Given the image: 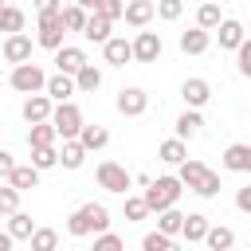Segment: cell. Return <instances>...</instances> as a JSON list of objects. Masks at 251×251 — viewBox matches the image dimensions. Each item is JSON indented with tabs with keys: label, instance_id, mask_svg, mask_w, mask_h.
Segmentation results:
<instances>
[{
	"label": "cell",
	"instance_id": "6da1fadb",
	"mask_svg": "<svg viewBox=\"0 0 251 251\" xmlns=\"http://www.w3.org/2000/svg\"><path fill=\"white\" fill-rule=\"evenodd\" d=\"M106 227H110V208L106 204H94V200L82 204V208H75L71 220H67V231L78 235V239L82 235H94V231H106Z\"/></svg>",
	"mask_w": 251,
	"mask_h": 251
},
{
	"label": "cell",
	"instance_id": "7a4b0ae2",
	"mask_svg": "<svg viewBox=\"0 0 251 251\" xmlns=\"http://www.w3.org/2000/svg\"><path fill=\"white\" fill-rule=\"evenodd\" d=\"M180 180H184V188L188 192H196V196H216L220 192V176L204 165V161H180V173H176Z\"/></svg>",
	"mask_w": 251,
	"mask_h": 251
},
{
	"label": "cell",
	"instance_id": "3957f363",
	"mask_svg": "<svg viewBox=\"0 0 251 251\" xmlns=\"http://www.w3.org/2000/svg\"><path fill=\"white\" fill-rule=\"evenodd\" d=\"M180 192H184V180L180 176H157V180H149L145 184V204H149V212H165V208H173L176 200H180Z\"/></svg>",
	"mask_w": 251,
	"mask_h": 251
},
{
	"label": "cell",
	"instance_id": "277c9868",
	"mask_svg": "<svg viewBox=\"0 0 251 251\" xmlns=\"http://www.w3.org/2000/svg\"><path fill=\"white\" fill-rule=\"evenodd\" d=\"M63 35H67L63 8H59V12H39V35H35V43L47 47V51H59V47H63Z\"/></svg>",
	"mask_w": 251,
	"mask_h": 251
},
{
	"label": "cell",
	"instance_id": "5b68a950",
	"mask_svg": "<svg viewBox=\"0 0 251 251\" xmlns=\"http://www.w3.org/2000/svg\"><path fill=\"white\" fill-rule=\"evenodd\" d=\"M12 90H20V94H39V90H47V75L27 59V63H16L12 67Z\"/></svg>",
	"mask_w": 251,
	"mask_h": 251
},
{
	"label": "cell",
	"instance_id": "8992f818",
	"mask_svg": "<svg viewBox=\"0 0 251 251\" xmlns=\"http://www.w3.org/2000/svg\"><path fill=\"white\" fill-rule=\"evenodd\" d=\"M129 184H133V173L126 169V165H118V161H102L98 165V188H106V192H129Z\"/></svg>",
	"mask_w": 251,
	"mask_h": 251
},
{
	"label": "cell",
	"instance_id": "52a82bcc",
	"mask_svg": "<svg viewBox=\"0 0 251 251\" xmlns=\"http://www.w3.org/2000/svg\"><path fill=\"white\" fill-rule=\"evenodd\" d=\"M51 122H55L59 137H78V129H82V110L67 98V102H59V106L51 110Z\"/></svg>",
	"mask_w": 251,
	"mask_h": 251
},
{
	"label": "cell",
	"instance_id": "ba28073f",
	"mask_svg": "<svg viewBox=\"0 0 251 251\" xmlns=\"http://www.w3.org/2000/svg\"><path fill=\"white\" fill-rule=\"evenodd\" d=\"M145 110H149V94H145L141 86H122V90H118V114L137 118V114H145Z\"/></svg>",
	"mask_w": 251,
	"mask_h": 251
},
{
	"label": "cell",
	"instance_id": "9c48e42d",
	"mask_svg": "<svg viewBox=\"0 0 251 251\" xmlns=\"http://www.w3.org/2000/svg\"><path fill=\"white\" fill-rule=\"evenodd\" d=\"M133 59H137V63H157V59H161V35H157V31H137V39H133Z\"/></svg>",
	"mask_w": 251,
	"mask_h": 251
},
{
	"label": "cell",
	"instance_id": "30bf717a",
	"mask_svg": "<svg viewBox=\"0 0 251 251\" xmlns=\"http://www.w3.org/2000/svg\"><path fill=\"white\" fill-rule=\"evenodd\" d=\"M4 59L16 67V63H27L31 59V39L24 35V31H12L8 39H4Z\"/></svg>",
	"mask_w": 251,
	"mask_h": 251
},
{
	"label": "cell",
	"instance_id": "8fae6325",
	"mask_svg": "<svg viewBox=\"0 0 251 251\" xmlns=\"http://www.w3.org/2000/svg\"><path fill=\"white\" fill-rule=\"evenodd\" d=\"M224 169L227 173H251V145H243V141L227 145L224 149Z\"/></svg>",
	"mask_w": 251,
	"mask_h": 251
},
{
	"label": "cell",
	"instance_id": "7c38bea8",
	"mask_svg": "<svg viewBox=\"0 0 251 251\" xmlns=\"http://www.w3.org/2000/svg\"><path fill=\"white\" fill-rule=\"evenodd\" d=\"M208 43H212V35H208V27H188V31H180V51L184 55H204L208 51Z\"/></svg>",
	"mask_w": 251,
	"mask_h": 251
},
{
	"label": "cell",
	"instance_id": "4fadbf2b",
	"mask_svg": "<svg viewBox=\"0 0 251 251\" xmlns=\"http://www.w3.org/2000/svg\"><path fill=\"white\" fill-rule=\"evenodd\" d=\"M55 67H59L63 75H78V71L86 67V51H82V47H59V51H55Z\"/></svg>",
	"mask_w": 251,
	"mask_h": 251
},
{
	"label": "cell",
	"instance_id": "5bb4252c",
	"mask_svg": "<svg viewBox=\"0 0 251 251\" xmlns=\"http://www.w3.org/2000/svg\"><path fill=\"white\" fill-rule=\"evenodd\" d=\"M180 98H184V106H204L208 98H212V86H208V78H184V86H180Z\"/></svg>",
	"mask_w": 251,
	"mask_h": 251
},
{
	"label": "cell",
	"instance_id": "9a60e30c",
	"mask_svg": "<svg viewBox=\"0 0 251 251\" xmlns=\"http://www.w3.org/2000/svg\"><path fill=\"white\" fill-rule=\"evenodd\" d=\"M51 94H27V102H24V122L31 126V122H47L51 118Z\"/></svg>",
	"mask_w": 251,
	"mask_h": 251
},
{
	"label": "cell",
	"instance_id": "2e32d148",
	"mask_svg": "<svg viewBox=\"0 0 251 251\" xmlns=\"http://www.w3.org/2000/svg\"><path fill=\"white\" fill-rule=\"evenodd\" d=\"M86 153H90V149H86L78 137H63V149H59V165H63V169H82Z\"/></svg>",
	"mask_w": 251,
	"mask_h": 251
},
{
	"label": "cell",
	"instance_id": "e0dca14e",
	"mask_svg": "<svg viewBox=\"0 0 251 251\" xmlns=\"http://www.w3.org/2000/svg\"><path fill=\"white\" fill-rule=\"evenodd\" d=\"M102 55H106V63L126 67V63L133 59V43H129V39H114V35H110V39L102 43Z\"/></svg>",
	"mask_w": 251,
	"mask_h": 251
},
{
	"label": "cell",
	"instance_id": "ac0fdd59",
	"mask_svg": "<svg viewBox=\"0 0 251 251\" xmlns=\"http://www.w3.org/2000/svg\"><path fill=\"white\" fill-rule=\"evenodd\" d=\"M110 24H114L110 16H102V12H90V16H86V27H82V35H86L90 43H106V39H110Z\"/></svg>",
	"mask_w": 251,
	"mask_h": 251
},
{
	"label": "cell",
	"instance_id": "d6986e66",
	"mask_svg": "<svg viewBox=\"0 0 251 251\" xmlns=\"http://www.w3.org/2000/svg\"><path fill=\"white\" fill-rule=\"evenodd\" d=\"M153 16H157V4L153 0H129L126 4V24H133V27H145Z\"/></svg>",
	"mask_w": 251,
	"mask_h": 251
},
{
	"label": "cell",
	"instance_id": "ffe728a7",
	"mask_svg": "<svg viewBox=\"0 0 251 251\" xmlns=\"http://www.w3.org/2000/svg\"><path fill=\"white\" fill-rule=\"evenodd\" d=\"M216 31H220V47H224V51H235V47L247 39L239 20H220V27H216Z\"/></svg>",
	"mask_w": 251,
	"mask_h": 251
},
{
	"label": "cell",
	"instance_id": "44dd1931",
	"mask_svg": "<svg viewBox=\"0 0 251 251\" xmlns=\"http://www.w3.org/2000/svg\"><path fill=\"white\" fill-rule=\"evenodd\" d=\"M75 90H78V86H75V75H63V71H59V75L47 78V94H51L55 102H67Z\"/></svg>",
	"mask_w": 251,
	"mask_h": 251
},
{
	"label": "cell",
	"instance_id": "7402d4cb",
	"mask_svg": "<svg viewBox=\"0 0 251 251\" xmlns=\"http://www.w3.org/2000/svg\"><path fill=\"white\" fill-rule=\"evenodd\" d=\"M200 129H204V118H200V110H196V106H188V110L176 118V137H184V141H188V137H196Z\"/></svg>",
	"mask_w": 251,
	"mask_h": 251
},
{
	"label": "cell",
	"instance_id": "603a6c76",
	"mask_svg": "<svg viewBox=\"0 0 251 251\" xmlns=\"http://www.w3.org/2000/svg\"><path fill=\"white\" fill-rule=\"evenodd\" d=\"M59 141V129H55V122L47 118V122H31V129H27V145H55Z\"/></svg>",
	"mask_w": 251,
	"mask_h": 251
},
{
	"label": "cell",
	"instance_id": "cb8c5ba5",
	"mask_svg": "<svg viewBox=\"0 0 251 251\" xmlns=\"http://www.w3.org/2000/svg\"><path fill=\"white\" fill-rule=\"evenodd\" d=\"M208 216H200V212H192V216H184V227H180V235L188 239V243H204V235H208Z\"/></svg>",
	"mask_w": 251,
	"mask_h": 251
},
{
	"label": "cell",
	"instance_id": "d4e9b609",
	"mask_svg": "<svg viewBox=\"0 0 251 251\" xmlns=\"http://www.w3.org/2000/svg\"><path fill=\"white\" fill-rule=\"evenodd\" d=\"M157 157H161L165 165H180V161L188 157V149H184V137H169V141H161V145H157Z\"/></svg>",
	"mask_w": 251,
	"mask_h": 251
},
{
	"label": "cell",
	"instance_id": "484cf974",
	"mask_svg": "<svg viewBox=\"0 0 251 251\" xmlns=\"http://www.w3.org/2000/svg\"><path fill=\"white\" fill-rule=\"evenodd\" d=\"M75 86H78L82 94H94V90L102 86V71H98L94 63H86V67H82V71L75 75Z\"/></svg>",
	"mask_w": 251,
	"mask_h": 251
},
{
	"label": "cell",
	"instance_id": "4316f807",
	"mask_svg": "<svg viewBox=\"0 0 251 251\" xmlns=\"http://www.w3.org/2000/svg\"><path fill=\"white\" fill-rule=\"evenodd\" d=\"M78 141H82V145L94 153V149H102V145L110 141V133H106V126H86V122H82V129H78Z\"/></svg>",
	"mask_w": 251,
	"mask_h": 251
},
{
	"label": "cell",
	"instance_id": "83f0119b",
	"mask_svg": "<svg viewBox=\"0 0 251 251\" xmlns=\"http://www.w3.org/2000/svg\"><path fill=\"white\" fill-rule=\"evenodd\" d=\"M8 180H12L20 192H27V188H35V184H39V169H35V165H16Z\"/></svg>",
	"mask_w": 251,
	"mask_h": 251
},
{
	"label": "cell",
	"instance_id": "f1b7e54d",
	"mask_svg": "<svg viewBox=\"0 0 251 251\" xmlns=\"http://www.w3.org/2000/svg\"><path fill=\"white\" fill-rule=\"evenodd\" d=\"M8 231H12L16 239H31V231H35V220H31L27 212H20V208H16V212L8 216Z\"/></svg>",
	"mask_w": 251,
	"mask_h": 251
},
{
	"label": "cell",
	"instance_id": "f546056e",
	"mask_svg": "<svg viewBox=\"0 0 251 251\" xmlns=\"http://www.w3.org/2000/svg\"><path fill=\"white\" fill-rule=\"evenodd\" d=\"M31 165L43 173V169H55L59 165V149L55 145H31Z\"/></svg>",
	"mask_w": 251,
	"mask_h": 251
},
{
	"label": "cell",
	"instance_id": "4dcf8cb0",
	"mask_svg": "<svg viewBox=\"0 0 251 251\" xmlns=\"http://www.w3.org/2000/svg\"><path fill=\"white\" fill-rule=\"evenodd\" d=\"M86 16H90V12H86L82 4H67V8H63V24H67V31H78V35H82Z\"/></svg>",
	"mask_w": 251,
	"mask_h": 251
},
{
	"label": "cell",
	"instance_id": "1f68e13d",
	"mask_svg": "<svg viewBox=\"0 0 251 251\" xmlns=\"http://www.w3.org/2000/svg\"><path fill=\"white\" fill-rule=\"evenodd\" d=\"M157 227H161V231H169V235H180L184 216L176 212V204H173V208H165V212H157Z\"/></svg>",
	"mask_w": 251,
	"mask_h": 251
},
{
	"label": "cell",
	"instance_id": "d6a6232c",
	"mask_svg": "<svg viewBox=\"0 0 251 251\" xmlns=\"http://www.w3.org/2000/svg\"><path fill=\"white\" fill-rule=\"evenodd\" d=\"M204 243H208L212 251H227V247L235 243V231H231V227H208Z\"/></svg>",
	"mask_w": 251,
	"mask_h": 251
},
{
	"label": "cell",
	"instance_id": "836d02e7",
	"mask_svg": "<svg viewBox=\"0 0 251 251\" xmlns=\"http://www.w3.org/2000/svg\"><path fill=\"white\" fill-rule=\"evenodd\" d=\"M27 243H31V251H55V247H59V235H55L51 227H35Z\"/></svg>",
	"mask_w": 251,
	"mask_h": 251
},
{
	"label": "cell",
	"instance_id": "e575fe53",
	"mask_svg": "<svg viewBox=\"0 0 251 251\" xmlns=\"http://www.w3.org/2000/svg\"><path fill=\"white\" fill-rule=\"evenodd\" d=\"M220 20H224V16H220V4H212V0H204V4H200V12H196V24L212 31V27H220Z\"/></svg>",
	"mask_w": 251,
	"mask_h": 251
},
{
	"label": "cell",
	"instance_id": "d590c367",
	"mask_svg": "<svg viewBox=\"0 0 251 251\" xmlns=\"http://www.w3.org/2000/svg\"><path fill=\"white\" fill-rule=\"evenodd\" d=\"M20 208V188L8 180V184H0V216H12Z\"/></svg>",
	"mask_w": 251,
	"mask_h": 251
},
{
	"label": "cell",
	"instance_id": "8d00e7d4",
	"mask_svg": "<svg viewBox=\"0 0 251 251\" xmlns=\"http://www.w3.org/2000/svg\"><path fill=\"white\" fill-rule=\"evenodd\" d=\"M141 247H145V251H169V247H173V235L157 227V231H149V235L141 239Z\"/></svg>",
	"mask_w": 251,
	"mask_h": 251
},
{
	"label": "cell",
	"instance_id": "74e56055",
	"mask_svg": "<svg viewBox=\"0 0 251 251\" xmlns=\"http://www.w3.org/2000/svg\"><path fill=\"white\" fill-rule=\"evenodd\" d=\"M149 216V204H145V196H126V220H145Z\"/></svg>",
	"mask_w": 251,
	"mask_h": 251
},
{
	"label": "cell",
	"instance_id": "f35d334b",
	"mask_svg": "<svg viewBox=\"0 0 251 251\" xmlns=\"http://www.w3.org/2000/svg\"><path fill=\"white\" fill-rule=\"evenodd\" d=\"M122 247V235L114 231H94V251H118Z\"/></svg>",
	"mask_w": 251,
	"mask_h": 251
},
{
	"label": "cell",
	"instance_id": "ab89813d",
	"mask_svg": "<svg viewBox=\"0 0 251 251\" xmlns=\"http://www.w3.org/2000/svg\"><path fill=\"white\" fill-rule=\"evenodd\" d=\"M184 12V0H157V16L161 20H180Z\"/></svg>",
	"mask_w": 251,
	"mask_h": 251
},
{
	"label": "cell",
	"instance_id": "60d3db41",
	"mask_svg": "<svg viewBox=\"0 0 251 251\" xmlns=\"http://www.w3.org/2000/svg\"><path fill=\"white\" fill-rule=\"evenodd\" d=\"M94 12H102V16H110V20H122V16H126V0H98Z\"/></svg>",
	"mask_w": 251,
	"mask_h": 251
},
{
	"label": "cell",
	"instance_id": "b9f144b4",
	"mask_svg": "<svg viewBox=\"0 0 251 251\" xmlns=\"http://www.w3.org/2000/svg\"><path fill=\"white\" fill-rule=\"evenodd\" d=\"M235 63H239V75L251 78V39H243V43L235 47Z\"/></svg>",
	"mask_w": 251,
	"mask_h": 251
},
{
	"label": "cell",
	"instance_id": "7bdbcfd3",
	"mask_svg": "<svg viewBox=\"0 0 251 251\" xmlns=\"http://www.w3.org/2000/svg\"><path fill=\"white\" fill-rule=\"evenodd\" d=\"M4 31L12 35V31H24V12L20 8H8L4 4Z\"/></svg>",
	"mask_w": 251,
	"mask_h": 251
},
{
	"label": "cell",
	"instance_id": "ee69618b",
	"mask_svg": "<svg viewBox=\"0 0 251 251\" xmlns=\"http://www.w3.org/2000/svg\"><path fill=\"white\" fill-rule=\"evenodd\" d=\"M235 208H239V212H247V216H251V184H243V188H239V192H235Z\"/></svg>",
	"mask_w": 251,
	"mask_h": 251
},
{
	"label": "cell",
	"instance_id": "f6af8a7d",
	"mask_svg": "<svg viewBox=\"0 0 251 251\" xmlns=\"http://www.w3.org/2000/svg\"><path fill=\"white\" fill-rule=\"evenodd\" d=\"M12 169H16L12 153H8V149H0V180H8V176H12Z\"/></svg>",
	"mask_w": 251,
	"mask_h": 251
},
{
	"label": "cell",
	"instance_id": "bcb514c9",
	"mask_svg": "<svg viewBox=\"0 0 251 251\" xmlns=\"http://www.w3.org/2000/svg\"><path fill=\"white\" fill-rule=\"evenodd\" d=\"M35 12H59V0H31Z\"/></svg>",
	"mask_w": 251,
	"mask_h": 251
},
{
	"label": "cell",
	"instance_id": "7dc6e473",
	"mask_svg": "<svg viewBox=\"0 0 251 251\" xmlns=\"http://www.w3.org/2000/svg\"><path fill=\"white\" fill-rule=\"evenodd\" d=\"M12 243H16V235H12V231H0V251H8Z\"/></svg>",
	"mask_w": 251,
	"mask_h": 251
},
{
	"label": "cell",
	"instance_id": "c3c4849f",
	"mask_svg": "<svg viewBox=\"0 0 251 251\" xmlns=\"http://www.w3.org/2000/svg\"><path fill=\"white\" fill-rule=\"evenodd\" d=\"M75 4H82L86 12H94V4H98V0H75Z\"/></svg>",
	"mask_w": 251,
	"mask_h": 251
},
{
	"label": "cell",
	"instance_id": "681fc988",
	"mask_svg": "<svg viewBox=\"0 0 251 251\" xmlns=\"http://www.w3.org/2000/svg\"><path fill=\"white\" fill-rule=\"evenodd\" d=\"M0 31H4V4H0Z\"/></svg>",
	"mask_w": 251,
	"mask_h": 251
},
{
	"label": "cell",
	"instance_id": "f907efd6",
	"mask_svg": "<svg viewBox=\"0 0 251 251\" xmlns=\"http://www.w3.org/2000/svg\"><path fill=\"white\" fill-rule=\"evenodd\" d=\"M0 4H4V0H0Z\"/></svg>",
	"mask_w": 251,
	"mask_h": 251
}]
</instances>
